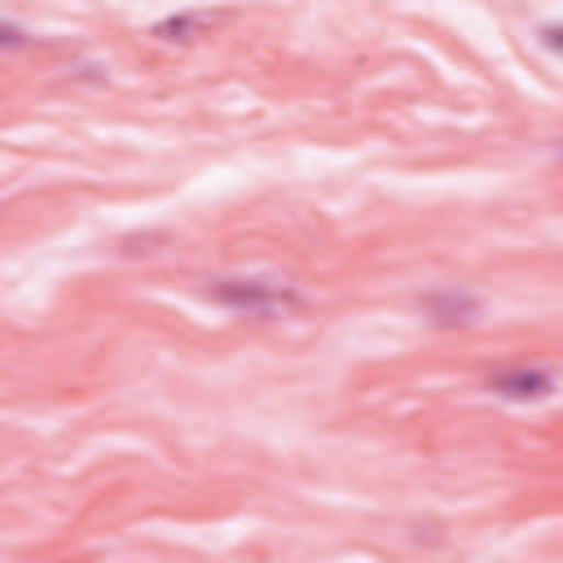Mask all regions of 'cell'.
Returning <instances> with one entry per match:
<instances>
[{
    "instance_id": "6da1fadb",
    "label": "cell",
    "mask_w": 563,
    "mask_h": 563,
    "mask_svg": "<svg viewBox=\"0 0 563 563\" xmlns=\"http://www.w3.org/2000/svg\"><path fill=\"white\" fill-rule=\"evenodd\" d=\"M216 299L229 308H246V312H277V308L295 303V295L268 277H229L216 286Z\"/></svg>"
},
{
    "instance_id": "7a4b0ae2",
    "label": "cell",
    "mask_w": 563,
    "mask_h": 563,
    "mask_svg": "<svg viewBox=\"0 0 563 563\" xmlns=\"http://www.w3.org/2000/svg\"><path fill=\"white\" fill-rule=\"evenodd\" d=\"M488 387L497 396H510V400H541V396H550L554 378L545 369H515V374H497Z\"/></svg>"
},
{
    "instance_id": "3957f363",
    "label": "cell",
    "mask_w": 563,
    "mask_h": 563,
    "mask_svg": "<svg viewBox=\"0 0 563 563\" xmlns=\"http://www.w3.org/2000/svg\"><path fill=\"white\" fill-rule=\"evenodd\" d=\"M431 312H435V321H471L475 317V299L444 295V299H431Z\"/></svg>"
},
{
    "instance_id": "277c9868",
    "label": "cell",
    "mask_w": 563,
    "mask_h": 563,
    "mask_svg": "<svg viewBox=\"0 0 563 563\" xmlns=\"http://www.w3.org/2000/svg\"><path fill=\"white\" fill-rule=\"evenodd\" d=\"M194 26H198V18H167V22L154 26V35H158V40H189Z\"/></svg>"
},
{
    "instance_id": "5b68a950",
    "label": "cell",
    "mask_w": 563,
    "mask_h": 563,
    "mask_svg": "<svg viewBox=\"0 0 563 563\" xmlns=\"http://www.w3.org/2000/svg\"><path fill=\"white\" fill-rule=\"evenodd\" d=\"M26 40H31V35H26L18 22H4V18H0V48H22Z\"/></svg>"
}]
</instances>
